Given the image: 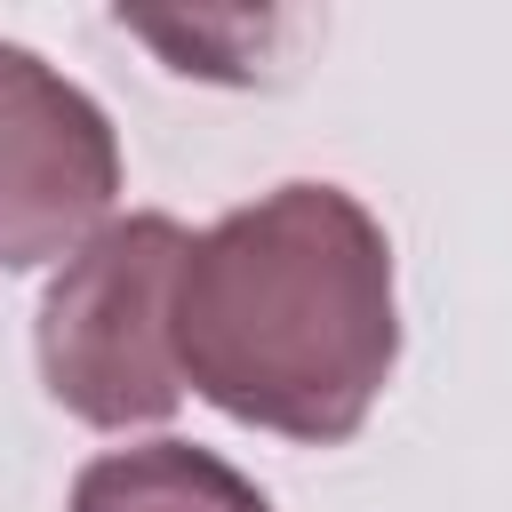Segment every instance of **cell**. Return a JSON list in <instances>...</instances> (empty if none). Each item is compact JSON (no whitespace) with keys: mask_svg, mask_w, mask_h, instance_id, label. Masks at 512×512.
I'll use <instances>...</instances> for the list:
<instances>
[{"mask_svg":"<svg viewBox=\"0 0 512 512\" xmlns=\"http://www.w3.org/2000/svg\"><path fill=\"white\" fill-rule=\"evenodd\" d=\"M176 376L232 424L336 448L400 360L392 240L344 184H280L192 232L176 272Z\"/></svg>","mask_w":512,"mask_h":512,"instance_id":"6da1fadb","label":"cell"},{"mask_svg":"<svg viewBox=\"0 0 512 512\" xmlns=\"http://www.w3.org/2000/svg\"><path fill=\"white\" fill-rule=\"evenodd\" d=\"M192 232L160 208L112 216L96 240L64 256V272L40 296V376L56 408H72L96 432L168 424L184 400L176 376V272Z\"/></svg>","mask_w":512,"mask_h":512,"instance_id":"7a4b0ae2","label":"cell"},{"mask_svg":"<svg viewBox=\"0 0 512 512\" xmlns=\"http://www.w3.org/2000/svg\"><path fill=\"white\" fill-rule=\"evenodd\" d=\"M120 136L48 56L0 40V272H32L104 232Z\"/></svg>","mask_w":512,"mask_h":512,"instance_id":"3957f363","label":"cell"},{"mask_svg":"<svg viewBox=\"0 0 512 512\" xmlns=\"http://www.w3.org/2000/svg\"><path fill=\"white\" fill-rule=\"evenodd\" d=\"M72 512H272V496L192 440H144L104 448L72 480Z\"/></svg>","mask_w":512,"mask_h":512,"instance_id":"277c9868","label":"cell"}]
</instances>
